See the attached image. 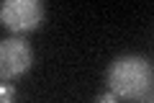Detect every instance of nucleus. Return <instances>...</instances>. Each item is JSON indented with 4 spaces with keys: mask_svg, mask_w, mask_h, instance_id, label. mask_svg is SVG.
Listing matches in <instances>:
<instances>
[{
    "mask_svg": "<svg viewBox=\"0 0 154 103\" xmlns=\"http://www.w3.org/2000/svg\"><path fill=\"white\" fill-rule=\"evenodd\" d=\"M154 82L152 62L141 54H121L108 67V88L118 98H141Z\"/></svg>",
    "mask_w": 154,
    "mask_h": 103,
    "instance_id": "obj_1",
    "label": "nucleus"
},
{
    "mask_svg": "<svg viewBox=\"0 0 154 103\" xmlns=\"http://www.w3.org/2000/svg\"><path fill=\"white\" fill-rule=\"evenodd\" d=\"M31 65H33V49L28 39L8 36L0 41V77L5 82L23 75Z\"/></svg>",
    "mask_w": 154,
    "mask_h": 103,
    "instance_id": "obj_2",
    "label": "nucleus"
},
{
    "mask_svg": "<svg viewBox=\"0 0 154 103\" xmlns=\"http://www.w3.org/2000/svg\"><path fill=\"white\" fill-rule=\"evenodd\" d=\"M0 21L16 34L31 31L44 21V5L41 0H3Z\"/></svg>",
    "mask_w": 154,
    "mask_h": 103,
    "instance_id": "obj_3",
    "label": "nucleus"
},
{
    "mask_svg": "<svg viewBox=\"0 0 154 103\" xmlns=\"http://www.w3.org/2000/svg\"><path fill=\"white\" fill-rule=\"evenodd\" d=\"M0 95H3V103H13V95H16V90H13L11 82H3V88H0Z\"/></svg>",
    "mask_w": 154,
    "mask_h": 103,
    "instance_id": "obj_4",
    "label": "nucleus"
},
{
    "mask_svg": "<svg viewBox=\"0 0 154 103\" xmlns=\"http://www.w3.org/2000/svg\"><path fill=\"white\" fill-rule=\"evenodd\" d=\"M98 103H116V95H113V93H105V95H100Z\"/></svg>",
    "mask_w": 154,
    "mask_h": 103,
    "instance_id": "obj_5",
    "label": "nucleus"
}]
</instances>
